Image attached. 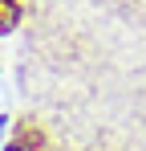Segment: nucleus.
I'll use <instances>...</instances> for the list:
<instances>
[{"label": "nucleus", "instance_id": "nucleus-1", "mask_svg": "<svg viewBox=\"0 0 146 151\" xmlns=\"http://www.w3.org/2000/svg\"><path fill=\"white\" fill-rule=\"evenodd\" d=\"M16 21H21V8H16V0H0V33H8Z\"/></svg>", "mask_w": 146, "mask_h": 151}]
</instances>
